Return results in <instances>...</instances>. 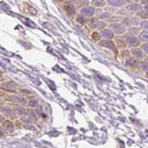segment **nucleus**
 <instances>
[{
	"instance_id": "f257e3e1",
	"label": "nucleus",
	"mask_w": 148,
	"mask_h": 148,
	"mask_svg": "<svg viewBox=\"0 0 148 148\" xmlns=\"http://www.w3.org/2000/svg\"><path fill=\"white\" fill-rule=\"evenodd\" d=\"M64 8H65L66 13H68L70 17H72L73 14L76 13V8H75V6H73V4H71V3H65Z\"/></svg>"
},
{
	"instance_id": "f03ea898",
	"label": "nucleus",
	"mask_w": 148,
	"mask_h": 148,
	"mask_svg": "<svg viewBox=\"0 0 148 148\" xmlns=\"http://www.w3.org/2000/svg\"><path fill=\"white\" fill-rule=\"evenodd\" d=\"M112 30L116 33H122L125 32V26L123 25H120V24H113L112 25Z\"/></svg>"
},
{
	"instance_id": "7ed1b4c3",
	"label": "nucleus",
	"mask_w": 148,
	"mask_h": 148,
	"mask_svg": "<svg viewBox=\"0 0 148 148\" xmlns=\"http://www.w3.org/2000/svg\"><path fill=\"white\" fill-rule=\"evenodd\" d=\"M95 13V8L94 7H85L82 10V14L83 16H87V17H90Z\"/></svg>"
},
{
	"instance_id": "20e7f679",
	"label": "nucleus",
	"mask_w": 148,
	"mask_h": 148,
	"mask_svg": "<svg viewBox=\"0 0 148 148\" xmlns=\"http://www.w3.org/2000/svg\"><path fill=\"white\" fill-rule=\"evenodd\" d=\"M126 40H127V43H128L129 45H132V46H136V45H139L138 39H136V38H134V37H128Z\"/></svg>"
},
{
	"instance_id": "39448f33",
	"label": "nucleus",
	"mask_w": 148,
	"mask_h": 148,
	"mask_svg": "<svg viewBox=\"0 0 148 148\" xmlns=\"http://www.w3.org/2000/svg\"><path fill=\"white\" fill-rule=\"evenodd\" d=\"M3 88H4L5 90L13 91V90H16V85H14L13 83H5V84H3Z\"/></svg>"
},
{
	"instance_id": "423d86ee",
	"label": "nucleus",
	"mask_w": 148,
	"mask_h": 148,
	"mask_svg": "<svg viewBox=\"0 0 148 148\" xmlns=\"http://www.w3.org/2000/svg\"><path fill=\"white\" fill-rule=\"evenodd\" d=\"M101 36L106 37V38H113L114 33H113L112 31H109V30H102V31H101Z\"/></svg>"
},
{
	"instance_id": "0eeeda50",
	"label": "nucleus",
	"mask_w": 148,
	"mask_h": 148,
	"mask_svg": "<svg viewBox=\"0 0 148 148\" xmlns=\"http://www.w3.org/2000/svg\"><path fill=\"white\" fill-rule=\"evenodd\" d=\"M101 45H102V46H106V47H110L112 50H114V51H115V45H114V43H113V42H102V43H101Z\"/></svg>"
},
{
	"instance_id": "6e6552de",
	"label": "nucleus",
	"mask_w": 148,
	"mask_h": 148,
	"mask_svg": "<svg viewBox=\"0 0 148 148\" xmlns=\"http://www.w3.org/2000/svg\"><path fill=\"white\" fill-rule=\"evenodd\" d=\"M4 128H5L7 132H13V125H12L11 122H8V121H6V122L4 123Z\"/></svg>"
},
{
	"instance_id": "1a4fd4ad",
	"label": "nucleus",
	"mask_w": 148,
	"mask_h": 148,
	"mask_svg": "<svg viewBox=\"0 0 148 148\" xmlns=\"http://www.w3.org/2000/svg\"><path fill=\"white\" fill-rule=\"evenodd\" d=\"M133 55H134V56H136L138 58H142V57H143V52H142V50H138V49L133 50Z\"/></svg>"
},
{
	"instance_id": "9d476101",
	"label": "nucleus",
	"mask_w": 148,
	"mask_h": 148,
	"mask_svg": "<svg viewBox=\"0 0 148 148\" xmlns=\"http://www.w3.org/2000/svg\"><path fill=\"white\" fill-rule=\"evenodd\" d=\"M110 5H112V6H120V5H122L123 3L121 1V0H109V1H108Z\"/></svg>"
},
{
	"instance_id": "9b49d317",
	"label": "nucleus",
	"mask_w": 148,
	"mask_h": 148,
	"mask_svg": "<svg viewBox=\"0 0 148 148\" xmlns=\"http://www.w3.org/2000/svg\"><path fill=\"white\" fill-rule=\"evenodd\" d=\"M92 5L100 7V6H103V5H104V1H103V0H94V1H92Z\"/></svg>"
},
{
	"instance_id": "f8f14e48",
	"label": "nucleus",
	"mask_w": 148,
	"mask_h": 148,
	"mask_svg": "<svg viewBox=\"0 0 148 148\" xmlns=\"http://www.w3.org/2000/svg\"><path fill=\"white\" fill-rule=\"evenodd\" d=\"M1 110H3V112H4L5 114H7V115H10L11 117H14V115H13V113H12V112H11V110H8V109H6V108H3Z\"/></svg>"
},
{
	"instance_id": "ddd939ff",
	"label": "nucleus",
	"mask_w": 148,
	"mask_h": 148,
	"mask_svg": "<svg viewBox=\"0 0 148 148\" xmlns=\"http://www.w3.org/2000/svg\"><path fill=\"white\" fill-rule=\"evenodd\" d=\"M140 37H141V39H142V40L148 42V32H142Z\"/></svg>"
},
{
	"instance_id": "4468645a",
	"label": "nucleus",
	"mask_w": 148,
	"mask_h": 148,
	"mask_svg": "<svg viewBox=\"0 0 148 148\" xmlns=\"http://www.w3.org/2000/svg\"><path fill=\"white\" fill-rule=\"evenodd\" d=\"M127 64H129V65H136V60L129 58V59L127 60Z\"/></svg>"
},
{
	"instance_id": "2eb2a0df",
	"label": "nucleus",
	"mask_w": 148,
	"mask_h": 148,
	"mask_svg": "<svg viewBox=\"0 0 148 148\" xmlns=\"http://www.w3.org/2000/svg\"><path fill=\"white\" fill-rule=\"evenodd\" d=\"M16 110H17V113H19V114H21V115H23V114H25V110H24L21 107H17Z\"/></svg>"
},
{
	"instance_id": "dca6fc26",
	"label": "nucleus",
	"mask_w": 148,
	"mask_h": 148,
	"mask_svg": "<svg viewBox=\"0 0 148 148\" xmlns=\"http://www.w3.org/2000/svg\"><path fill=\"white\" fill-rule=\"evenodd\" d=\"M129 10H133V11L140 10V5H130V6H129Z\"/></svg>"
},
{
	"instance_id": "f3484780",
	"label": "nucleus",
	"mask_w": 148,
	"mask_h": 148,
	"mask_svg": "<svg viewBox=\"0 0 148 148\" xmlns=\"http://www.w3.org/2000/svg\"><path fill=\"white\" fill-rule=\"evenodd\" d=\"M142 50H143L146 53H148V44H143V45H142Z\"/></svg>"
},
{
	"instance_id": "a211bd4d",
	"label": "nucleus",
	"mask_w": 148,
	"mask_h": 148,
	"mask_svg": "<svg viewBox=\"0 0 148 148\" xmlns=\"http://www.w3.org/2000/svg\"><path fill=\"white\" fill-rule=\"evenodd\" d=\"M37 103H38V102H37L36 100H32V101H30V102H29V104H30L31 107H34V106H37Z\"/></svg>"
},
{
	"instance_id": "6ab92c4d",
	"label": "nucleus",
	"mask_w": 148,
	"mask_h": 148,
	"mask_svg": "<svg viewBox=\"0 0 148 148\" xmlns=\"http://www.w3.org/2000/svg\"><path fill=\"white\" fill-rule=\"evenodd\" d=\"M141 26L145 27V29H148V21H142L141 23Z\"/></svg>"
},
{
	"instance_id": "aec40b11",
	"label": "nucleus",
	"mask_w": 148,
	"mask_h": 148,
	"mask_svg": "<svg viewBox=\"0 0 148 148\" xmlns=\"http://www.w3.org/2000/svg\"><path fill=\"white\" fill-rule=\"evenodd\" d=\"M141 68H142V70H148V63H142Z\"/></svg>"
},
{
	"instance_id": "412c9836",
	"label": "nucleus",
	"mask_w": 148,
	"mask_h": 148,
	"mask_svg": "<svg viewBox=\"0 0 148 148\" xmlns=\"http://www.w3.org/2000/svg\"><path fill=\"white\" fill-rule=\"evenodd\" d=\"M139 14H140L141 17H143V18H146V17H147V14L145 13V12H140V13H139Z\"/></svg>"
},
{
	"instance_id": "4be33fe9",
	"label": "nucleus",
	"mask_w": 148,
	"mask_h": 148,
	"mask_svg": "<svg viewBox=\"0 0 148 148\" xmlns=\"http://www.w3.org/2000/svg\"><path fill=\"white\" fill-rule=\"evenodd\" d=\"M77 20H78V21H79V23H82V24H83V23H84V19H83V18H82V17H78V18H77Z\"/></svg>"
},
{
	"instance_id": "5701e85b",
	"label": "nucleus",
	"mask_w": 148,
	"mask_h": 148,
	"mask_svg": "<svg viewBox=\"0 0 148 148\" xmlns=\"http://www.w3.org/2000/svg\"><path fill=\"white\" fill-rule=\"evenodd\" d=\"M3 136H4V133H3L1 129H0V138H3Z\"/></svg>"
},
{
	"instance_id": "b1692460",
	"label": "nucleus",
	"mask_w": 148,
	"mask_h": 148,
	"mask_svg": "<svg viewBox=\"0 0 148 148\" xmlns=\"http://www.w3.org/2000/svg\"><path fill=\"white\" fill-rule=\"evenodd\" d=\"M147 1H148V0H142V4H146Z\"/></svg>"
},
{
	"instance_id": "393cba45",
	"label": "nucleus",
	"mask_w": 148,
	"mask_h": 148,
	"mask_svg": "<svg viewBox=\"0 0 148 148\" xmlns=\"http://www.w3.org/2000/svg\"><path fill=\"white\" fill-rule=\"evenodd\" d=\"M1 121H3V116H1V115H0V122H1Z\"/></svg>"
},
{
	"instance_id": "a878e982",
	"label": "nucleus",
	"mask_w": 148,
	"mask_h": 148,
	"mask_svg": "<svg viewBox=\"0 0 148 148\" xmlns=\"http://www.w3.org/2000/svg\"><path fill=\"white\" fill-rule=\"evenodd\" d=\"M146 10H147V11H148V4H147V6H146Z\"/></svg>"
},
{
	"instance_id": "bb28decb",
	"label": "nucleus",
	"mask_w": 148,
	"mask_h": 148,
	"mask_svg": "<svg viewBox=\"0 0 148 148\" xmlns=\"http://www.w3.org/2000/svg\"><path fill=\"white\" fill-rule=\"evenodd\" d=\"M128 1H130V0H128Z\"/></svg>"
}]
</instances>
